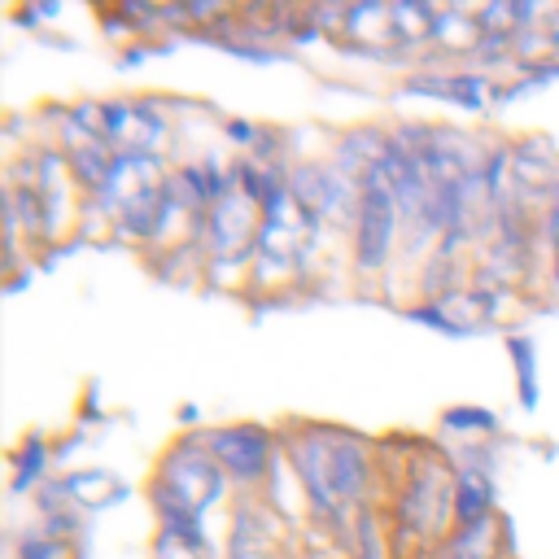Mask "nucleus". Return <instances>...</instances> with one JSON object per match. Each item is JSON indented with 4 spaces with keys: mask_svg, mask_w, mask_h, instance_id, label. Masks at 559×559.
I'll return each mask as SVG.
<instances>
[{
    "mask_svg": "<svg viewBox=\"0 0 559 559\" xmlns=\"http://www.w3.org/2000/svg\"><path fill=\"white\" fill-rule=\"evenodd\" d=\"M397 231H402V210H397V197L389 192V183L371 170L358 192H354V266L358 271H384V262L393 258V245H397Z\"/></svg>",
    "mask_w": 559,
    "mask_h": 559,
    "instance_id": "nucleus-1",
    "label": "nucleus"
},
{
    "mask_svg": "<svg viewBox=\"0 0 559 559\" xmlns=\"http://www.w3.org/2000/svg\"><path fill=\"white\" fill-rule=\"evenodd\" d=\"M328 459H332V428L306 424V428L288 432V463H293V472H297V480H301L306 507H310L319 520H328V524H345L349 511L341 507V498H336V489H332V467H328Z\"/></svg>",
    "mask_w": 559,
    "mask_h": 559,
    "instance_id": "nucleus-2",
    "label": "nucleus"
},
{
    "mask_svg": "<svg viewBox=\"0 0 559 559\" xmlns=\"http://www.w3.org/2000/svg\"><path fill=\"white\" fill-rule=\"evenodd\" d=\"M205 445L227 480L236 485H262L275 472V432L262 424H223L205 432Z\"/></svg>",
    "mask_w": 559,
    "mask_h": 559,
    "instance_id": "nucleus-3",
    "label": "nucleus"
},
{
    "mask_svg": "<svg viewBox=\"0 0 559 559\" xmlns=\"http://www.w3.org/2000/svg\"><path fill=\"white\" fill-rule=\"evenodd\" d=\"M445 520H454V476L437 463H415L411 485L397 493V533L437 537Z\"/></svg>",
    "mask_w": 559,
    "mask_h": 559,
    "instance_id": "nucleus-4",
    "label": "nucleus"
},
{
    "mask_svg": "<svg viewBox=\"0 0 559 559\" xmlns=\"http://www.w3.org/2000/svg\"><path fill=\"white\" fill-rule=\"evenodd\" d=\"M157 476H162L166 485H175L183 498H192L201 511H205L210 502H218L223 489H227V476H223V467L214 463V454H210V445H205V432L175 441V445L166 450Z\"/></svg>",
    "mask_w": 559,
    "mask_h": 559,
    "instance_id": "nucleus-5",
    "label": "nucleus"
},
{
    "mask_svg": "<svg viewBox=\"0 0 559 559\" xmlns=\"http://www.w3.org/2000/svg\"><path fill=\"white\" fill-rule=\"evenodd\" d=\"M253 223H258V201L249 192L231 188L227 197H218L210 205V249H214V258L218 262L249 258V249H258Z\"/></svg>",
    "mask_w": 559,
    "mask_h": 559,
    "instance_id": "nucleus-6",
    "label": "nucleus"
},
{
    "mask_svg": "<svg viewBox=\"0 0 559 559\" xmlns=\"http://www.w3.org/2000/svg\"><path fill=\"white\" fill-rule=\"evenodd\" d=\"M148 502H153V511H157L162 533H170L175 542L192 546L197 555L210 550V542H205V520H201L205 511H201L192 498H183L175 485H166L162 476H153V480H148Z\"/></svg>",
    "mask_w": 559,
    "mask_h": 559,
    "instance_id": "nucleus-7",
    "label": "nucleus"
},
{
    "mask_svg": "<svg viewBox=\"0 0 559 559\" xmlns=\"http://www.w3.org/2000/svg\"><path fill=\"white\" fill-rule=\"evenodd\" d=\"M328 467H332V489H336L341 507L345 511L349 507H367L362 502V493L371 485V454H367V445L358 437L332 428V459H328Z\"/></svg>",
    "mask_w": 559,
    "mask_h": 559,
    "instance_id": "nucleus-8",
    "label": "nucleus"
},
{
    "mask_svg": "<svg viewBox=\"0 0 559 559\" xmlns=\"http://www.w3.org/2000/svg\"><path fill=\"white\" fill-rule=\"evenodd\" d=\"M402 92L454 100V105H463V109H485V100L493 96V83H489L485 74H411V79L402 83Z\"/></svg>",
    "mask_w": 559,
    "mask_h": 559,
    "instance_id": "nucleus-9",
    "label": "nucleus"
},
{
    "mask_svg": "<svg viewBox=\"0 0 559 559\" xmlns=\"http://www.w3.org/2000/svg\"><path fill=\"white\" fill-rule=\"evenodd\" d=\"M493 515V476L485 467H459L454 476V524H480Z\"/></svg>",
    "mask_w": 559,
    "mask_h": 559,
    "instance_id": "nucleus-10",
    "label": "nucleus"
},
{
    "mask_svg": "<svg viewBox=\"0 0 559 559\" xmlns=\"http://www.w3.org/2000/svg\"><path fill=\"white\" fill-rule=\"evenodd\" d=\"M498 533H502L498 515H489L480 524H467V528H454L441 559H498Z\"/></svg>",
    "mask_w": 559,
    "mask_h": 559,
    "instance_id": "nucleus-11",
    "label": "nucleus"
},
{
    "mask_svg": "<svg viewBox=\"0 0 559 559\" xmlns=\"http://www.w3.org/2000/svg\"><path fill=\"white\" fill-rule=\"evenodd\" d=\"M227 559H275L271 528H266L249 507L236 511V528H231V542H227Z\"/></svg>",
    "mask_w": 559,
    "mask_h": 559,
    "instance_id": "nucleus-12",
    "label": "nucleus"
},
{
    "mask_svg": "<svg viewBox=\"0 0 559 559\" xmlns=\"http://www.w3.org/2000/svg\"><path fill=\"white\" fill-rule=\"evenodd\" d=\"M507 349H511V362H515V384H520V402L533 411L537 406V345H533V336H524V332H515L511 341H507Z\"/></svg>",
    "mask_w": 559,
    "mask_h": 559,
    "instance_id": "nucleus-13",
    "label": "nucleus"
},
{
    "mask_svg": "<svg viewBox=\"0 0 559 559\" xmlns=\"http://www.w3.org/2000/svg\"><path fill=\"white\" fill-rule=\"evenodd\" d=\"M349 550H354V559H384V528L376 520V507H358L354 511Z\"/></svg>",
    "mask_w": 559,
    "mask_h": 559,
    "instance_id": "nucleus-14",
    "label": "nucleus"
},
{
    "mask_svg": "<svg viewBox=\"0 0 559 559\" xmlns=\"http://www.w3.org/2000/svg\"><path fill=\"white\" fill-rule=\"evenodd\" d=\"M44 467H48V445H44V437H26L22 454H13V493H26V489L44 476Z\"/></svg>",
    "mask_w": 559,
    "mask_h": 559,
    "instance_id": "nucleus-15",
    "label": "nucleus"
},
{
    "mask_svg": "<svg viewBox=\"0 0 559 559\" xmlns=\"http://www.w3.org/2000/svg\"><path fill=\"white\" fill-rule=\"evenodd\" d=\"M441 424H445L450 432H493V428H498V415L485 411V406H450V411L441 415Z\"/></svg>",
    "mask_w": 559,
    "mask_h": 559,
    "instance_id": "nucleus-16",
    "label": "nucleus"
},
{
    "mask_svg": "<svg viewBox=\"0 0 559 559\" xmlns=\"http://www.w3.org/2000/svg\"><path fill=\"white\" fill-rule=\"evenodd\" d=\"M17 559H66V542L48 537L44 528H31L17 546Z\"/></svg>",
    "mask_w": 559,
    "mask_h": 559,
    "instance_id": "nucleus-17",
    "label": "nucleus"
},
{
    "mask_svg": "<svg viewBox=\"0 0 559 559\" xmlns=\"http://www.w3.org/2000/svg\"><path fill=\"white\" fill-rule=\"evenodd\" d=\"M153 559H201L192 546H183V542H175L170 533H157V542H153Z\"/></svg>",
    "mask_w": 559,
    "mask_h": 559,
    "instance_id": "nucleus-18",
    "label": "nucleus"
},
{
    "mask_svg": "<svg viewBox=\"0 0 559 559\" xmlns=\"http://www.w3.org/2000/svg\"><path fill=\"white\" fill-rule=\"evenodd\" d=\"M227 135H231V140H240V144H253V140H258V127H249V122L231 118V122H227Z\"/></svg>",
    "mask_w": 559,
    "mask_h": 559,
    "instance_id": "nucleus-19",
    "label": "nucleus"
}]
</instances>
